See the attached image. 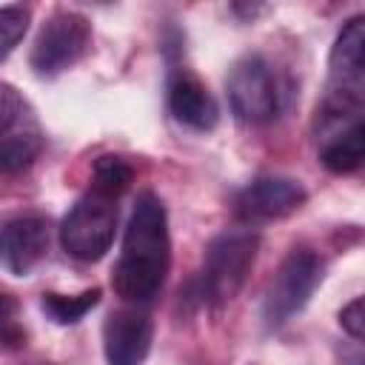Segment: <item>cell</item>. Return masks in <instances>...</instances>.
<instances>
[{"mask_svg":"<svg viewBox=\"0 0 365 365\" xmlns=\"http://www.w3.org/2000/svg\"><path fill=\"white\" fill-rule=\"evenodd\" d=\"M91 46V23L71 9H57L40 29L31 46V68L40 77H54L71 68Z\"/></svg>","mask_w":365,"mask_h":365,"instance_id":"cell-7","label":"cell"},{"mask_svg":"<svg viewBox=\"0 0 365 365\" xmlns=\"http://www.w3.org/2000/svg\"><path fill=\"white\" fill-rule=\"evenodd\" d=\"M134 180V171L131 165L123 160V157H114V154H106L94 163L91 168V185L88 188H97L108 197H120Z\"/></svg>","mask_w":365,"mask_h":365,"instance_id":"cell-15","label":"cell"},{"mask_svg":"<svg viewBox=\"0 0 365 365\" xmlns=\"http://www.w3.org/2000/svg\"><path fill=\"white\" fill-rule=\"evenodd\" d=\"M228 106L242 123H268L282 108V86L268 57L245 54L240 57L225 80Z\"/></svg>","mask_w":365,"mask_h":365,"instance_id":"cell-6","label":"cell"},{"mask_svg":"<svg viewBox=\"0 0 365 365\" xmlns=\"http://www.w3.org/2000/svg\"><path fill=\"white\" fill-rule=\"evenodd\" d=\"M29 339L20 302L11 294H0V351H20Z\"/></svg>","mask_w":365,"mask_h":365,"instance_id":"cell-16","label":"cell"},{"mask_svg":"<svg viewBox=\"0 0 365 365\" xmlns=\"http://www.w3.org/2000/svg\"><path fill=\"white\" fill-rule=\"evenodd\" d=\"M97 302H100V288H91V291H83V294H74V297H66V294H43L40 308L46 311V317L51 322H57V325H74Z\"/></svg>","mask_w":365,"mask_h":365,"instance_id":"cell-14","label":"cell"},{"mask_svg":"<svg viewBox=\"0 0 365 365\" xmlns=\"http://www.w3.org/2000/svg\"><path fill=\"white\" fill-rule=\"evenodd\" d=\"M151 317L140 305L111 311L103 325V351L108 365H143L151 348Z\"/></svg>","mask_w":365,"mask_h":365,"instance_id":"cell-11","label":"cell"},{"mask_svg":"<svg viewBox=\"0 0 365 365\" xmlns=\"http://www.w3.org/2000/svg\"><path fill=\"white\" fill-rule=\"evenodd\" d=\"M365 100V17L354 14L336 34L328 57V86L319 106V131L362 120Z\"/></svg>","mask_w":365,"mask_h":365,"instance_id":"cell-2","label":"cell"},{"mask_svg":"<svg viewBox=\"0 0 365 365\" xmlns=\"http://www.w3.org/2000/svg\"><path fill=\"white\" fill-rule=\"evenodd\" d=\"M365 154V125L362 120L336 125L331 131H322L319 140V163L334 174H351L362 165Z\"/></svg>","mask_w":365,"mask_h":365,"instance_id":"cell-13","label":"cell"},{"mask_svg":"<svg viewBox=\"0 0 365 365\" xmlns=\"http://www.w3.org/2000/svg\"><path fill=\"white\" fill-rule=\"evenodd\" d=\"M362 297H356L354 302H348L342 311H339V325L359 342L362 339V331H365V322H362Z\"/></svg>","mask_w":365,"mask_h":365,"instance_id":"cell-18","label":"cell"},{"mask_svg":"<svg viewBox=\"0 0 365 365\" xmlns=\"http://www.w3.org/2000/svg\"><path fill=\"white\" fill-rule=\"evenodd\" d=\"M171 268L168 214L154 191H143L131 208L120 257L111 271V288L125 305L151 302Z\"/></svg>","mask_w":365,"mask_h":365,"instance_id":"cell-1","label":"cell"},{"mask_svg":"<svg viewBox=\"0 0 365 365\" xmlns=\"http://www.w3.org/2000/svg\"><path fill=\"white\" fill-rule=\"evenodd\" d=\"M48 251V220L17 214L0 222V265L14 277H29Z\"/></svg>","mask_w":365,"mask_h":365,"instance_id":"cell-10","label":"cell"},{"mask_svg":"<svg viewBox=\"0 0 365 365\" xmlns=\"http://www.w3.org/2000/svg\"><path fill=\"white\" fill-rule=\"evenodd\" d=\"M308 200V191L294 177L265 174L251 180L234 197V214L242 222H271L294 214Z\"/></svg>","mask_w":365,"mask_h":365,"instance_id":"cell-9","label":"cell"},{"mask_svg":"<svg viewBox=\"0 0 365 365\" xmlns=\"http://www.w3.org/2000/svg\"><path fill=\"white\" fill-rule=\"evenodd\" d=\"M117 231V197L88 188L60 222V245L80 262H97L114 242Z\"/></svg>","mask_w":365,"mask_h":365,"instance_id":"cell-4","label":"cell"},{"mask_svg":"<svg viewBox=\"0 0 365 365\" xmlns=\"http://www.w3.org/2000/svg\"><path fill=\"white\" fill-rule=\"evenodd\" d=\"M325 277V262L311 248H294L271 277L262 299V319L268 328L288 322L299 314Z\"/></svg>","mask_w":365,"mask_h":365,"instance_id":"cell-5","label":"cell"},{"mask_svg":"<svg viewBox=\"0 0 365 365\" xmlns=\"http://www.w3.org/2000/svg\"><path fill=\"white\" fill-rule=\"evenodd\" d=\"M259 251V237L251 228H228L217 234L202 257L200 297L211 308L228 305L245 285Z\"/></svg>","mask_w":365,"mask_h":365,"instance_id":"cell-3","label":"cell"},{"mask_svg":"<svg viewBox=\"0 0 365 365\" xmlns=\"http://www.w3.org/2000/svg\"><path fill=\"white\" fill-rule=\"evenodd\" d=\"M31 23V11L29 6H3L0 9V63L14 51V46L23 40L26 29Z\"/></svg>","mask_w":365,"mask_h":365,"instance_id":"cell-17","label":"cell"},{"mask_svg":"<svg viewBox=\"0 0 365 365\" xmlns=\"http://www.w3.org/2000/svg\"><path fill=\"white\" fill-rule=\"evenodd\" d=\"M43 125L34 106L9 83H0V174L20 171L37 160Z\"/></svg>","mask_w":365,"mask_h":365,"instance_id":"cell-8","label":"cell"},{"mask_svg":"<svg viewBox=\"0 0 365 365\" xmlns=\"http://www.w3.org/2000/svg\"><path fill=\"white\" fill-rule=\"evenodd\" d=\"M168 108L177 123L194 131H211L220 117L214 94L188 68H174L168 74Z\"/></svg>","mask_w":365,"mask_h":365,"instance_id":"cell-12","label":"cell"}]
</instances>
